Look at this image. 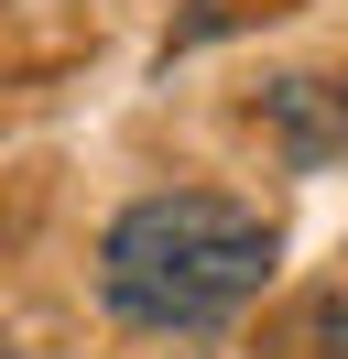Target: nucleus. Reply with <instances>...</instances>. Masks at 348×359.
<instances>
[{
    "instance_id": "nucleus-2",
    "label": "nucleus",
    "mask_w": 348,
    "mask_h": 359,
    "mask_svg": "<svg viewBox=\"0 0 348 359\" xmlns=\"http://www.w3.org/2000/svg\"><path fill=\"white\" fill-rule=\"evenodd\" d=\"M316 348H326V359H348V294H337V305L316 316Z\"/></svg>"
},
{
    "instance_id": "nucleus-1",
    "label": "nucleus",
    "mask_w": 348,
    "mask_h": 359,
    "mask_svg": "<svg viewBox=\"0 0 348 359\" xmlns=\"http://www.w3.org/2000/svg\"><path fill=\"white\" fill-rule=\"evenodd\" d=\"M272 218L239 196H207V185H174V196H142L109 218L98 240V294L130 316V327H218L239 316L261 283H272Z\"/></svg>"
}]
</instances>
